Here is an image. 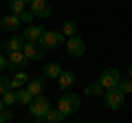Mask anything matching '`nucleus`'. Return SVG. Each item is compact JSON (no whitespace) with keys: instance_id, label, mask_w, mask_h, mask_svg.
Listing matches in <instances>:
<instances>
[{"instance_id":"nucleus-1","label":"nucleus","mask_w":132,"mask_h":123,"mask_svg":"<svg viewBox=\"0 0 132 123\" xmlns=\"http://www.w3.org/2000/svg\"><path fill=\"white\" fill-rule=\"evenodd\" d=\"M57 110H60L64 117H68V114H75L77 110H79V97L73 95V92H66V95H62L60 101H57Z\"/></svg>"},{"instance_id":"nucleus-2","label":"nucleus","mask_w":132,"mask_h":123,"mask_svg":"<svg viewBox=\"0 0 132 123\" xmlns=\"http://www.w3.org/2000/svg\"><path fill=\"white\" fill-rule=\"evenodd\" d=\"M64 44V35L62 31H44V35L40 38V46L46 51V48H60Z\"/></svg>"},{"instance_id":"nucleus-3","label":"nucleus","mask_w":132,"mask_h":123,"mask_svg":"<svg viewBox=\"0 0 132 123\" xmlns=\"http://www.w3.org/2000/svg\"><path fill=\"white\" fill-rule=\"evenodd\" d=\"M119 81H121V75H119L117 68H106V71L101 73V77H99V84H101V88H106V90L117 88Z\"/></svg>"},{"instance_id":"nucleus-4","label":"nucleus","mask_w":132,"mask_h":123,"mask_svg":"<svg viewBox=\"0 0 132 123\" xmlns=\"http://www.w3.org/2000/svg\"><path fill=\"white\" fill-rule=\"evenodd\" d=\"M29 110H31V114L35 119H44V114L51 110V103H48V97H44V95H40V97H35V99L31 101V106H29Z\"/></svg>"},{"instance_id":"nucleus-5","label":"nucleus","mask_w":132,"mask_h":123,"mask_svg":"<svg viewBox=\"0 0 132 123\" xmlns=\"http://www.w3.org/2000/svg\"><path fill=\"white\" fill-rule=\"evenodd\" d=\"M123 99H126V95H123L119 88L106 90V95H104V101H106V106H108L110 110H119L123 106Z\"/></svg>"},{"instance_id":"nucleus-6","label":"nucleus","mask_w":132,"mask_h":123,"mask_svg":"<svg viewBox=\"0 0 132 123\" xmlns=\"http://www.w3.org/2000/svg\"><path fill=\"white\" fill-rule=\"evenodd\" d=\"M27 64H29V59L24 57V53L20 51V53H9V57H7V66L11 68V71H24L27 68Z\"/></svg>"},{"instance_id":"nucleus-7","label":"nucleus","mask_w":132,"mask_h":123,"mask_svg":"<svg viewBox=\"0 0 132 123\" xmlns=\"http://www.w3.org/2000/svg\"><path fill=\"white\" fill-rule=\"evenodd\" d=\"M66 48H68V53H71L73 57H81V55L86 53V44H84V40H81L79 35H73V38H68Z\"/></svg>"},{"instance_id":"nucleus-8","label":"nucleus","mask_w":132,"mask_h":123,"mask_svg":"<svg viewBox=\"0 0 132 123\" xmlns=\"http://www.w3.org/2000/svg\"><path fill=\"white\" fill-rule=\"evenodd\" d=\"M22 53H24L27 59H35V61L44 59V48L40 46V44H35V42H27L24 48H22Z\"/></svg>"},{"instance_id":"nucleus-9","label":"nucleus","mask_w":132,"mask_h":123,"mask_svg":"<svg viewBox=\"0 0 132 123\" xmlns=\"http://www.w3.org/2000/svg\"><path fill=\"white\" fill-rule=\"evenodd\" d=\"M31 13L35 18H51V5L46 0H33L31 2Z\"/></svg>"},{"instance_id":"nucleus-10","label":"nucleus","mask_w":132,"mask_h":123,"mask_svg":"<svg viewBox=\"0 0 132 123\" xmlns=\"http://www.w3.org/2000/svg\"><path fill=\"white\" fill-rule=\"evenodd\" d=\"M24 40L27 42H40V38L44 35V29L40 27V24H29L27 27V31H24Z\"/></svg>"},{"instance_id":"nucleus-11","label":"nucleus","mask_w":132,"mask_h":123,"mask_svg":"<svg viewBox=\"0 0 132 123\" xmlns=\"http://www.w3.org/2000/svg\"><path fill=\"white\" fill-rule=\"evenodd\" d=\"M24 44H27V40H24L22 33H20V35H13V38L5 44V51H7V53H20V51L24 48Z\"/></svg>"},{"instance_id":"nucleus-12","label":"nucleus","mask_w":132,"mask_h":123,"mask_svg":"<svg viewBox=\"0 0 132 123\" xmlns=\"http://www.w3.org/2000/svg\"><path fill=\"white\" fill-rule=\"evenodd\" d=\"M18 27H20L18 15L9 13V15H5V18H0V29H2V31H18Z\"/></svg>"},{"instance_id":"nucleus-13","label":"nucleus","mask_w":132,"mask_h":123,"mask_svg":"<svg viewBox=\"0 0 132 123\" xmlns=\"http://www.w3.org/2000/svg\"><path fill=\"white\" fill-rule=\"evenodd\" d=\"M62 71H64V68H62L60 64H57V61H48L46 66L42 68V73H44V77H48V79H57V77L62 75Z\"/></svg>"},{"instance_id":"nucleus-14","label":"nucleus","mask_w":132,"mask_h":123,"mask_svg":"<svg viewBox=\"0 0 132 123\" xmlns=\"http://www.w3.org/2000/svg\"><path fill=\"white\" fill-rule=\"evenodd\" d=\"M57 81H60L62 90H68V88H73V84H75V75H73L71 71H62V75L57 77Z\"/></svg>"},{"instance_id":"nucleus-15","label":"nucleus","mask_w":132,"mask_h":123,"mask_svg":"<svg viewBox=\"0 0 132 123\" xmlns=\"http://www.w3.org/2000/svg\"><path fill=\"white\" fill-rule=\"evenodd\" d=\"M27 90L33 95V99H35V97H40V95H42V90H44V81H42V79H29Z\"/></svg>"},{"instance_id":"nucleus-16","label":"nucleus","mask_w":132,"mask_h":123,"mask_svg":"<svg viewBox=\"0 0 132 123\" xmlns=\"http://www.w3.org/2000/svg\"><path fill=\"white\" fill-rule=\"evenodd\" d=\"M64 119H66V117H64L57 108H51L46 114H44V123H64Z\"/></svg>"},{"instance_id":"nucleus-17","label":"nucleus","mask_w":132,"mask_h":123,"mask_svg":"<svg viewBox=\"0 0 132 123\" xmlns=\"http://www.w3.org/2000/svg\"><path fill=\"white\" fill-rule=\"evenodd\" d=\"M27 84H29V75H27L24 71L15 73V75H13V79H11V88H15V90H18V88H22V86H27Z\"/></svg>"},{"instance_id":"nucleus-18","label":"nucleus","mask_w":132,"mask_h":123,"mask_svg":"<svg viewBox=\"0 0 132 123\" xmlns=\"http://www.w3.org/2000/svg\"><path fill=\"white\" fill-rule=\"evenodd\" d=\"M15 92H18V103H22V106H31V101H33V95L29 92L27 88H18Z\"/></svg>"},{"instance_id":"nucleus-19","label":"nucleus","mask_w":132,"mask_h":123,"mask_svg":"<svg viewBox=\"0 0 132 123\" xmlns=\"http://www.w3.org/2000/svg\"><path fill=\"white\" fill-rule=\"evenodd\" d=\"M9 7H11V13L13 15H20L27 11V5H24L22 0H9Z\"/></svg>"},{"instance_id":"nucleus-20","label":"nucleus","mask_w":132,"mask_h":123,"mask_svg":"<svg viewBox=\"0 0 132 123\" xmlns=\"http://www.w3.org/2000/svg\"><path fill=\"white\" fill-rule=\"evenodd\" d=\"M2 101H5V106H13V103H18V92H15V88H9L2 95Z\"/></svg>"},{"instance_id":"nucleus-21","label":"nucleus","mask_w":132,"mask_h":123,"mask_svg":"<svg viewBox=\"0 0 132 123\" xmlns=\"http://www.w3.org/2000/svg\"><path fill=\"white\" fill-rule=\"evenodd\" d=\"M62 35H68V38H73V35H77V24L75 22H64L62 24Z\"/></svg>"},{"instance_id":"nucleus-22","label":"nucleus","mask_w":132,"mask_h":123,"mask_svg":"<svg viewBox=\"0 0 132 123\" xmlns=\"http://www.w3.org/2000/svg\"><path fill=\"white\" fill-rule=\"evenodd\" d=\"M84 92L90 95V97H99V95H101V84H99V81H93V84H88L84 88Z\"/></svg>"},{"instance_id":"nucleus-23","label":"nucleus","mask_w":132,"mask_h":123,"mask_svg":"<svg viewBox=\"0 0 132 123\" xmlns=\"http://www.w3.org/2000/svg\"><path fill=\"white\" fill-rule=\"evenodd\" d=\"M119 90H121L123 95H128V92H132V79H121L119 81V86H117Z\"/></svg>"},{"instance_id":"nucleus-24","label":"nucleus","mask_w":132,"mask_h":123,"mask_svg":"<svg viewBox=\"0 0 132 123\" xmlns=\"http://www.w3.org/2000/svg\"><path fill=\"white\" fill-rule=\"evenodd\" d=\"M9 88H11V81L7 79V77H2V75H0V97L5 95V92H7Z\"/></svg>"},{"instance_id":"nucleus-25","label":"nucleus","mask_w":132,"mask_h":123,"mask_svg":"<svg viewBox=\"0 0 132 123\" xmlns=\"http://www.w3.org/2000/svg\"><path fill=\"white\" fill-rule=\"evenodd\" d=\"M18 18H20V22H29V24H31V20H33V18H35V15H33V13H31V11H29V9H27V11H24V13H20V15H18Z\"/></svg>"},{"instance_id":"nucleus-26","label":"nucleus","mask_w":132,"mask_h":123,"mask_svg":"<svg viewBox=\"0 0 132 123\" xmlns=\"http://www.w3.org/2000/svg\"><path fill=\"white\" fill-rule=\"evenodd\" d=\"M2 117H5V121H13V112H9V110H2Z\"/></svg>"},{"instance_id":"nucleus-27","label":"nucleus","mask_w":132,"mask_h":123,"mask_svg":"<svg viewBox=\"0 0 132 123\" xmlns=\"http://www.w3.org/2000/svg\"><path fill=\"white\" fill-rule=\"evenodd\" d=\"M5 66H7V57L2 55V53H0V71H2V68H5Z\"/></svg>"},{"instance_id":"nucleus-28","label":"nucleus","mask_w":132,"mask_h":123,"mask_svg":"<svg viewBox=\"0 0 132 123\" xmlns=\"http://www.w3.org/2000/svg\"><path fill=\"white\" fill-rule=\"evenodd\" d=\"M5 110V101H2V97H0V112Z\"/></svg>"},{"instance_id":"nucleus-29","label":"nucleus","mask_w":132,"mask_h":123,"mask_svg":"<svg viewBox=\"0 0 132 123\" xmlns=\"http://www.w3.org/2000/svg\"><path fill=\"white\" fill-rule=\"evenodd\" d=\"M128 75H130V79H132V64H130V68H128Z\"/></svg>"},{"instance_id":"nucleus-30","label":"nucleus","mask_w":132,"mask_h":123,"mask_svg":"<svg viewBox=\"0 0 132 123\" xmlns=\"http://www.w3.org/2000/svg\"><path fill=\"white\" fill-rule=\"evenodd\" d=\"M0 123H7V121H5V117H2V112H0Z\"/></svg>"},{"instance_id":"nucleus-31","label":"nucleus","mask_w":132,"mask_h":123,"mask_svg":"<svg viewBox=\"0 0 132 123\" xmlns=\"http://www.w3.org/2000/svg\"><path fill=\"white\" fill-rule=\"evenodd\" d=\"M22 2H24V5H31V2H33V0H22Z\"/></svg>"},{"instance_id":"nucleus-32","label":"nucleus","mask_w":132,"mask_h":123,"mask_svg":"<svg viewBox=\"0 0 132 123\" xmlns=\"http://www.w3.org/2000/svg\"><path fill=\"white\" fill-rule=\"evenodd\" d=\"M35 123H44V119H35Z\"/></svg>"},{"instance_id":"nucleus-33","label":"nucleus","mask_w":132,"mask_h":123,"mask_svg":"<svg viewBox=\"0 0 132 123\" xmlns=\"http://www.w3.org/2000/svg\"><path fill=\"white\" fill-rule=\"evenodd\" d=\"M46 2H48V0H46Z\"/></svg>"}]
</instances>
